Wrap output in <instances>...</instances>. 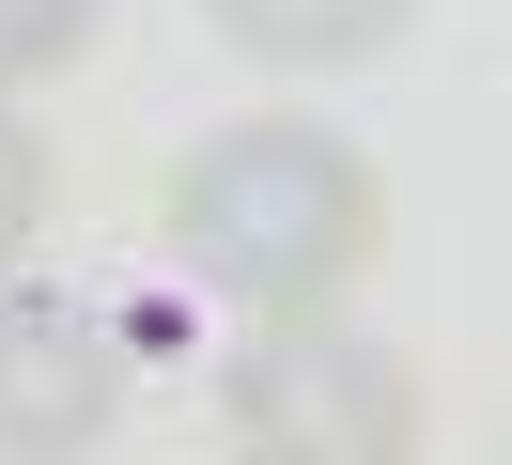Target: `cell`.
I'll use <instances>...</instances> for the list:
<instances>
[{"label":"cell","mask_w":512,"mask_h":465,"mask_svg":"<svg viewBox=\"0 0 512 465\" xmlns=\"http://www.w3.org/2000/svg\"><path fill=\"white\" fill-rule=\"evenodd\" d=\"M109 419H125V326L0 264V465H78Z\"/></svg>","instance_id":"obj_3"},{"label":"cell","mask_w":512,"mask_h":465,"mask_svg":"<svg viewBox=\"0 0 512 465\" xmlns=\"http://www.w3.org/2000/svg\"><path fill=\"white\" fill-rule=\"evenodd\" d=\"M156 217H171V264H187L218 310H249V326L342 310L357 279L388 264V186H373V155L326 140V124H295V109L202 124V140L171 155Z\"/></svg>","instance_id":"obj_1"},{"label":"cell","mask_w":512,"mask_h":465,"mask_svg":"<svg viewBox=\"0 0 512 465\" xmlns=\"http://www.w3.org/2000/svg\"><path fill=\"white\" fill-rule=\"evenodd\" d=\"M218 16V47H249L264 78H342V62H373L388 31L419 16V0H202Z\"/></svg>","instance_id":"obj_4"},{"label":"cell","mask_w":512,"mask_h":465,"mask_svg":"<svg viewBox=\"0 0 512 465\" xmlns=\"http://www.w3.org/2000/svg\"><path fill=\"white\" fill-rule=\"evenodd\" d=\"M47 202H63V171H47V140L16 124V93H0V264H32V233H47Z\"/></svg>","instance_id":"obj_6"},{"label":"cell","mask_w":512,"mask_h":465,"mask_svg":"<svg viewBox=\"0 0 512 465\" xmlns=\"http://www.w3.org/2000/svg\"><path fill=\"white\" fill-rule=\"evenodd\" d=\"M94 31H109V0H0V93L78 78V62H94Z\"/></svg>","instance_id":"obj_5"},{"label":"cell","mask_w":512,"mask_h":465,"mask_svg":"<svg viewBox=\"0 0 512 465\" xmlns=\"http://www.w3.org/2000/svg\"><path fill=\"white\" fill-rule=\"evenodd\" d=\"M419 357L342 310H295V326H249L218 357V450L233 465H419Z\"/></svg>","instance_id":"obj_2"}]
</instances>
